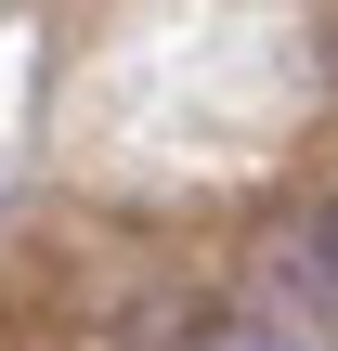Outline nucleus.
Masks as SVG:
<instances>
[{"instance_id": "1", "label": "nucleus", "mask_w": 338, "mask_h": 351, "mask_svg": "<svg viewBox=\"0 0 338 351\" xmlns=\"http://www.w3.org/2000/svg\"><path fill=\"white\" fill-rule=\"evenodd\" d=\"M261 287H274V300H300V313H326V326H338V195L313 208V221H300V234H287V247H274V261H261Z\"/></svg>"}, {"instance_id": "2", "label": "nucleus", "mask_w": 338, "mask_h": 351, "mask_svg": "<svg viewBox=\"0 0 338 351\" xmlns=\"http://www.w3.org/2000/svg\"><path fill=\"white\" fill-rule=\"evenodd\" d=\"M208 351H338V326L300 313V300H274V287H248V300L208 326Z\"/></svg>"}]
</instances>
